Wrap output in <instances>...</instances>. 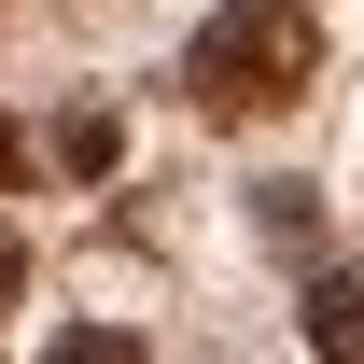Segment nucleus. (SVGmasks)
<instances>
[{
    "label": "nucleus",
    "mask_w": 364,
    "mask_h": 364,
    "mask_svg": "<svg viewBox=\"0 0 364 364\" xmlns=\"http://www.w3.org/2000/svg\"><path fill=\"white\" fill-rule=\"evenodd\" d=\"M322 85V14L309 0H225L196 43H182V98L210 112V127H267L294 98Z\"/></svg>",
    "instance_id": "nucleus-1"
},
{
    "label": "nucleus",
    "mask_w": 364,
    "mask_h": 364,
    "mask_svg": "<svg viewBox=\"0 0 364 364\" xmlns=\"http://www.w3.org/2000/svg\"><path fill=\"white\" fill-rule=\"evenodd\" d=\"M309 350H322V364H364V252L309 280Z\"/></svg>",
    "instance_id": "nucleus-2"
},
{
    "label": "nucleus",
    "mask_w": 364,
    "mask_h": 364,
    "mask_svg": "<svg viewBox=\"0 0 364 364\" xmlns=\"http://www.w3.org/2000/svg\"><path fill=\"white\" fill-rule=\"evenodd\" d=\"M56 168H70V182H112V168H127V112H112V98H70V112H56Z\"/></svg>",
    "instance_id": "nucleus-3"
},
{
    "label": "nucleus",
    "mask_w": 364,
    "mask_h": 364,
    "mask_svg": "<svg viewBox=\"0 0 364 364\" xmlns=\"http://www.w3.org/2000/svg\"><path fill=\"white\" fill-rule=\"evenodd\" d=\"M43 364H140V336H127V322H70Z\"/></svg>",
    "instance_id": "nucleus-4"
},
{
    "label": "nucleus",
    "mask_w": 364,
    "mask_h": 364,
    "mask_svg": "<svg viewBox=\"0 0 364 364\" xmlns=\"http://www.w3.org/2000/svg\"><path fill=\"white\" fill-rule=\"evenodd\" d=\"M14 294H28V238L0 225V322H14Z\"/></svg>",
    "instance_id": "nucleus-5"
},
{
    "label": "nucleus",
    "mask_w": 364,
    "mask_h": 364,
    "mask_svg": "<svg viewBox=\"0 0 364 364\" xmlns=\"http://www.w3.org/2000/svg\"><path fill=\"white\" fill-rule=\"evenodd\" d=\"M14 168H28V140H14V112H0V182H14Z\"/></svg>",
    "instance_id": "nucleus-6"
}]
</instances>
